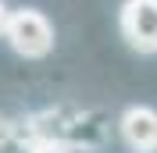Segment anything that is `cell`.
Masks as SVG:
<instances>
[{
  "label": "cell",
  "instance_id": "obj_6",
  "mask_svg": "<svg viewBox=\"0 0 157 153\" xmlns=\"http://www.w3.org/2000/svg\"><path fill=\"white\" fill-rule=\"evenodd\" d=\"M7 18H11V11H7V4H4V0H0V36H4V32H7Z\"/></svg>",
  "mask_w": 157,
  "mask_h": 153
},
{
  "label": "cell",
  "instance_id": "obj_1",
  "mask_svg": "<svg viewBox=\"0 0 157 153\" xmlns=\"http://www.w3.org/2000/svg\"><path fill=\"white\" fill-rule=\"evenodd\" d=\"M4 39L11 43V50H14L18 57L39 61V57H47L50 50H54V25H50V18L43 11L18 7V11H11V18H7Z\"/></svg>",
  "mask_w": 157,
  "mask_h": 153
},
{
  "label": "cell",
  "instance_id": "obj_4",
  "mask_svg": "<svg viewBox=\"0 0 157 153\" xmlns=\"http://www.w3.org/2000/svg\"><path fill=\"white\" fill-rule=\"evenodd\" d=\"M29 153H75L68 143H57V139H43V143H32Z\"/></svg>",
  "mask_w": 157,
  "mask_h": 153
},
{
  "label": "cell",
  "instance_id": "obj_2",
  "mask_svg": "<svg viewBox=\"0 0 157 153\" xmlns=\"http://www.w3.org/2000/svg\"><path fill=\"white\" fill-rule=\"evenodd\" d=\"M118 29L139 54H157V0H125L118 11Z\"/></svg>",
  "mask_w": 157,
  "mask_h": 153
},
{
  "label": "cell",
  "instance_id": "obj_5",
  "mask_svg": "<svg viewBox=\"0 0 157 153\" xmlns=\"http://www.w3.org/2000/svg\"><path fill=\"white\" fill-rule=\"evenodd\" d=\"M14 135H18V125L11 121L7 114H0V150H4V146H7L11 139H14Z\"/></svg>",
  "mask_w": 157,
  "mask_h": 153
},
{
  "label": "cell",
  "instance_id": "obj_3",
  "mask_svg": "<svg viewBox=\"0 0 157 153\" xmlns=\"http://www.w3.org/2000/svg\"><path fill=\"white\" fill-rule=\"evenodd\" d=\"M118 135L132 153H157V110L147 103L125 107L118 118Z\"/></svg>",
  "mask_w": 157,
  "mask_h": 153
}]
</instances>
